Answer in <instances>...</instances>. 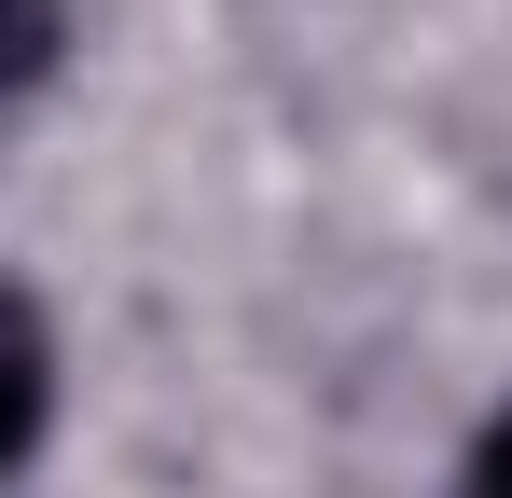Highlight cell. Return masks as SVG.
<instances>
[{"label": "cell", "instance_id": "6da1fadb", "mask_svg": "<svg viewBox=\"0 0 512 498\" xmlns=\"http://www.w3.org/2000/svg\"><path fill=\"white\" fill-rule=\"evenodd\" d=\"M42 415H56V332L28 291H0V471L42 443Z\"/></svg>", "mask_w": 512, "mask_h": 498}, {"label": "cell", "instance_id": "7a4b0ae2", "mask_svg": "<svg viewBox=\"0 0 512 498\" xmlns=\"http://www.w3.org/2000/svg\"><path fill=\"white\" fill-rule=\"evenodd\" d=\"M56 42H70V0H0V97H28L56 70Z\"/></svg>", "mask_w": 512, "mask_h": 498}, {"label": "cell", "instance_id": "3957f363", "mask_svg": "<svg viewBox=\"0 0 512 498\" xmlns=\"http://www.w3.org/2000/svg\"><path fill=\"white\" fill-rule=\"evenodd\" d=\"M457 485H471V498H512V402L471 429V471H457Z\"/></svg>", "mask_w": 512, "mask_h": 498}]
</instances>
